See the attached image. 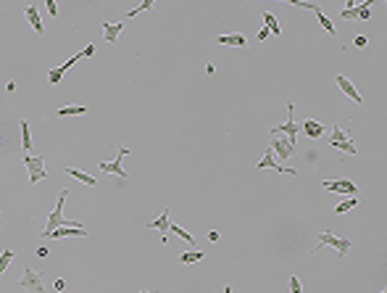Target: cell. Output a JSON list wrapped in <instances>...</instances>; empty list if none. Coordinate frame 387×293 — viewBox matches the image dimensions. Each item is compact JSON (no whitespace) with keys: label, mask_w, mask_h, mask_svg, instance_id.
<instances>
[{"label":"cell","mask_w":387,"mask_h":293,"mask_svg":"<svg viewBox=\"0 0 387 293\" xmlns=\"http://www.w3.org/2000/svg\"><path fill=\"white\" fill-rule=\"evenodd\" d=\"M66 198H69V188H64V190L58 193L56 209L48 214V222H45L42 238H48V233H53V230H58V227H85V225H79V222H74V219H66V217H64V204H66Z\"/></svg>","instance_id":"obj_1"},{"label":"cell","mask_w":387,"mask_h":293,"mask_svg":"<svg viewBox=\"0 0 387 293\" xmlns=\"http://www.w3.org/2000/svg\"><path fill=\"white\" fill-rule=\"evenodd\" d=\"M324 246H329V249H335V254L343 259V256H348V251L353 249V243L348 240V238H337V235H332L329 230H321V235H319V240H316V251H321Z\"/></svg>","instance_id":"obj_2"},{"label":"cell","mask_w":387,"mask_h":293,"mask_svg":"<svg viewBox=\"0 0 387 293\" xmlns=\"http://www.w3.org/2000/svg\"><path fill=\"white\" fill-rule=\"evenodd\" d=\"M19 285H21V290H26V293H48L42 272H37V270H32V267H26V270L21 272Z\"/></svg>","instance_id":"obj_3"},{"label":"cell","mask_w":387,"mask_h":293,"mask_svg":"<svg viewBox=\"0 0 387 293\" xmlns=\"http://www.w3.org/2000/svg\"><path fill=\"white\" fill-rule=\"evenodd\" d=\"M24 166L29 172V185H37L42 180H48V169H45L42 156H24Z\"/></svg>","instance_id":"obj_4"},{"label":"cell","mask_w":387,"mask_h":293,"mask_svg":"<svg viewBox=\"0 0 387 293\" xmlns=\"http://www.w3.org/2000/svg\"><path fill=\"white\" fill-rule=\"evenodd\" d=\"M127 153H129V148H127V145H121V148H119V156H116L114 161H100V164H98V169H100L103 175H116L119 180H129L127 169L121 166V159L127 156Z\"/></svg>","instance_id":"obj_5"},{"label":"cell","mask_w":387,"mask_h":293,"mask_svg":"<svg viewBox=\"0 0 387 293\" xmlns=\"http://www.w3.org/2000/svg\"><path fill=\"white\" fill-rule=\"evenodd\" d=\"M287 111H290L287 121H285V125H277V127L271 130V135H285L287 140H290V145L295 148V145H298V132H300V125H295V119H292V103H290V101H287Z\"/></svg>","instance_id":"obj_6"},{"label":"cell","mask_w":387,"mask_h":293,"mask_svg":"<svg viewBox=\"0 0 387 293\" xmlns=\"http://www.w3.org/2000/svg\"><path fill=\"white\" fill-rule=\"evenodd\" d=\"M292 6H298V8H308V11H314L316 13V19H319V24H321V29H324V32H329L332 37L337 35V27L332 24V19L327 16V13H324L316 3H306V0H292Z\"/></svg>","instance_id":"obj_7"},{"label":"cell","mask_w":387,"mask_h":293,"mask_svg":"<svg viewBox=\"0 0 387 293\" xmlns=\"http://www.w3.org/2000/svg\"><path fill=\"white\" fill-rule=\"evenodd\" d=\"M321 188L324 190H329V193H348V196H358V188H355V182L343 177V180H324L321 182Z\"/></svg>","instance_id":"obj_8"},{"label":"cell","mask_w":387,"mask_h":293,"mask_svg":"<svg viewBox=\"0 0 387 293\" xmlns=\"http://www.w3.org/2000/svg\"><path fill=\"white\" fill-rule=\"evenodd\" d=\"M269 148H271V153H274V156L280 159V161H287L292 153H295V148L290 145V140H287L285 135H274V140H271Z\"/></svg>","instance_id":"obj_9"},{"label":"cell","mask_w":387,"mask_h":293,"mask_svg":"<svg viewBox=\"0 0 387 293\" xmlns=\"http://www.w3.org/2000/svg\"><path fill=\"white\" fill-rule=\"evenodd\" d=\"M79 58H85V53H82V51H79V53H74V56H71L69 61H64V64H61V66L50 69V71H48V82H50V85L56 87V85H58L61 80H64V74H66V71H69V69H71V66L76 64V61H79Z\"/></svg>","instance_id":"obj_10"},{"label":"cell","mask_w":387,"mask_h":293,"mask_svg":"<svg viewBox=\"0 0 387 293\" xmlns=\"http://www.w3.org/2000/svg\"><path fill=\"white\" fill-rule=\"evenodd\" d=\"M337 87H340V92H343V95L345 98H350L353 103H364V95H361V92H358V87H355L350 80H348V77L345 74H337Z\"/></svg>","instance_id":"obj_11"},{"label":"cell","mask_w":387,"mask_h":293,"mask_svg":"<svg viewBox=\"0 0 387 293\" xmlns=\"http://www.w3.org/2000/svg\"><path fill=\"white\" fill-rule=\"evenodd\" d=\"M169 227H172V217H169V209L161 211L158 219H150L148 222V230H158V235L163 243H169Z\"/></svg>","instance_id":"obj_12"},{"label":"cell","mask_w":387,"mask_h":293,"mask_svg":"<svg viewBox=\"0 0 387 293\" xmlns=\"http://www.w3.org/2000/svg\"><path fill=\"white\" fill-rule=\"evenodd\" d=\"M258 169H277V172H282V175H298L295 169H287V166H280V164H277V159H274L271 148H266V153H264V156H261V161H258Z\"/></svg>","instance_id":"obj_13"},{"label":"cell","mask_w":387,"mask_h":293,"mask_svg":"<svg viewBox=\"0 0 387 293\" xmlns=\"http://www.w3.org/2000/svg\"><path fill=\"white\" fill-rule=\"evenodd\" d=\"M300 132H306V137H311V140H319L324 135V125L316 119H303L300 121Z\"/></svg>","instance_id":"obj_14"},{"label":"cell","mask_w":387,"mask_h":293,"mask_svg":"<svg viewBox=\"0 0 387 293\" xmlns=\"http://www.w3.org/2000/svg\"><path fill=\"white\" fill-rule=\"evenodd\" d=\"M213 42H216V45H232V48H245L247 37H245L242 32H232V35H219Z\"/></svg>","instance_id":"obj_15"},{"label":"cell","mask_w":387,"mask_h":293,"mask_svg":"<svg viewBox=\"0 0 387 293\" xmlns=\"http://www.w3.org/2000/svg\"><path fill=\"white\" fill-rule=\"evenodd\" d=\"M24 16H26V21H29V24H32V29H35L37 35H42V32H45V24H42V19H40V11H37V6H26Z\"/></svg>","instance_id":"obj_16"},{"label":"cell","mask_w":387,"mask_h":293,"mask_svg":"<svg viewBox=\"0 0 387 293\" xmlns=\"http://www.w3.org/2000/svg\"><path fill=\"white\" fill-rule=\"evenodd\" d=\"M48 238H87V230L85 227H69V230L58 227L53 233H48Z\"/></svg>","instance_id":"obj_17"},{"label":"cell","mask_w":387,"mask_h":293,"mask_svg":"<svg viewBox=\"0 0 387 293\" xmlns=\"http://www.w3.org/2000/svg\"><path fill=\"white\" fill-rule=\"evenodd\" d=\"M127 27V21H119V24H108L103 21V35H105V42H119V35H121V29Z\"/></svg>","instance_id":"obj_18"},{"label":"cell","mask_w":387,"mask_h":293,"mask_svg":"<svg viewBox=\"0 0 387 293\" xmlns=\"http://www.w3.org/2000/svg\"><path fill=\"white\" fill-rule=\"evenodd\" d=\"M66 175H71L74 180H79V182L90 185V188H98V180L92 177V175H87V172H82V169H76V166H66Z\"/></svg>","instance_id":"obj_19"},{"label":"cell","mask_w":387,"mask_h":293,"mask_svg":"<svg viewBox=\"0 0 387 293\" xmlns=\"http://www.w3.org/2000/svg\"><path fill=\"white\" fill-rule=\"evenodd\" d=\"M329 145L335 148V151H340V153H345V156H355V153H358V148H355V143L350 140H329Z\"/></svg>","instance_id":"obj_20"},{"label":"cell","mask_w":387,"mask_h":293,"mask_svg":"<svg viewBox=\"0 0 387 293\" xmlns=\"http://www.w3.org/2000/svg\"><path fill=\"white\" fill-rule=\"evenodd\" d=\"M261 19H264L266 29H269V32H271L274 37H280V35H282V29H280V21H277V16H274V13L264 11V13H261Z\"/></svg>","instance_id":"obj_21"},{"label":"cell","mask_w":387,"mask_h":293,"mask_svg":"<svg viewBox=\"0 0 387 293\" xmlns=\"http://www.w3.org/2000/svg\"><path fill=\"white\" fill-rule=\"evenodd\" d=\"M19 127H21V148L26 151V156H29V148H32V130H29V121H26V119L19 121Z\"/></svg>","instance_id":"obj_22"},{"label":"cell","mask_w":387,"mask_h":293,"mask_svg":"<svg viewBox=\"0 0 387 293\" xmlns=\"http://www.w3.org/2000/svg\"><path fill=\"white\" fill-rule=\"evenodd\" d=\"M206 259V251H200V249H192V251H184L179 256L182 264H198V261H203Z\"/></svg>","instance_id":"obj_23"},{"label":"cell","mask_w":387,"mask_h":293,"mask_svg":"<svg viewBox=\"0 0 387 293\" xmlns=\"http://www.w3.org/2000/svg\"><path fill=\"white\" fill-rule=\"evenodd\" d=\"M355 206H358V196H350L348 198V201H343V204H337L332 211H335V217H343V214H348L350 209H355Z\"/></svg>","instance_id":"obj_24"},{"label":"cell","mask_w":387,"mask_h":293,"mask_svg":"<svg viewBox=\"0 0 387 293\" xmlns=\"http://www.w3.org/2000/svg\"><path fill=\"white\" fill-rule=\"evenodd\" d=\"M82 114H87V106H64V109H58L56 111V116H82Z\"/></svg>","instance_id":"obj_25"},{"label":"cell","mask_w":387,"mask_h":293,"mask_svg":"<svg viewBox=\"0 0 387 293\" xmlns=\"http://www.w3.org/2000/svg\"><path fill=\"white\" fill-rule=\"evenodd\" d=\"M169 230H172V233H174L177 238H182V240H187V243L192 246V249H195V235L190 233V230H184L182 225H174V222H172V227H169Z\"/></svg>","instance_id":"obj_26"},{"label":"cell","mask_w":387,"mask_h":293,"mask_svg":"<svg viewBox=\"0 0 387 293\" xmlns=\"http://www.w3.org/2000/svg\"><path fill=\"white\" fill-rule=\"evenodd\" d=\"M13 259H16V254H13L11 249H3V251H0V277H3V272L11 267Z\"/></svg>","instance_id":"obj_27"},{"label":"cell","mask_w":387,"mask_h":293,"mask_svg":"<svg viewBox=\"0 0 387 293\" xmlns=\"http://www.w3.org/2000/svg\"><path fill=\"white\" fill-rule=\"evenodd\" d=\"M153 6H156V3H153V0H143V3L140 6H134L129 13H127V19H124V21H129V19H134L137 16V13H143V11H150Z\"/></svg>","instance_id":"obj_28"},{"label":"cell","mask_w":387,"mask_h":293,"mask_svg":"<svg viewBox=\"0 0 387 293\" xmlns=\"http://www.w3.org/2000/svg\"><path fill=\"white\" fill-rule=\"evenodd\" d=\"M290 293H303V283H300V277H295V275L290 277Z\"/></svg>","instance_id":"obj_29"},{"label":"cell","mask_w":387,"mask_h":293,"mask_svg":"<svg viewBox=\"0 0 387 293\" xmlns=\"http://www.w3.org/2000/svg\"><path fill=\"white\" fill-rule=\"evenodd\" d=\"M353 45H355V48H366L369 37H366V35H355V37H353Z\"/></svg>","instance_id":"obj_30"},{"label":"cell","mask_w":387,"mask_h":293,"mask_svg":"<svg viewBox=\"0 0 387 293\" xmlns=\"http://www.w3.org/2000/svg\"><path fill=\"white\" fill-rule=\"evenodd\" d=\"M340 19H345V21H355V8H345L343 13H340Z\"/></svg>","instance_id":"obj_31"},{"label":"cell","mask_w":387,"mask_h":293,"mask_svg":"<svg viewBox=\"0 0 387 293\" xmlns=\"http://www.w3.org/2000/svg\"><path fill=\"white\" fill-rule=\"evenodd\" d=\"M53 290H56V293H64V290H66V280H64V277H58V280L53 283Z\"/></svg>","instance_id":"obj_32"},{"label":"cell","mask_w":387,"mask_h":293,"mask_svg":"<svg viewBox=\"0 0 387 293\" xmlns=\"http://www.w3.org/2000/svg\"><path fill=\"white\" fill-rule=\"evenodd\" d=\"M45 8H48V13H50V16H56V13H58V6H56V0H45Z\"/></svg>","instance_id":"obj_33"},{"label":"cell","mask_w":387,"mask_h":293,"mask_svg":"<svg viewBox=\"0 0 387 293\" xmlns=\"http://www.w3.org/2000/svg\"><path fill=\"white\" fill-rule=\"evenodd\" d=\"M269 35H271V32H269V29L264 27V29H258V35H256V40H258V42H264V40H269Z\"/></svg>","instance_id":"obj_34"},{"label":"cell","mask_w":387,"mask_h":293,"mask_svg":"<svg viewBox=\"0 0 387 293\" xmlns=\"http://www.w3.org/2000/svg\"><path fill=\"white\" fill-rule=\"evenodd\" d=\"M208 240H211V243H219V240H222V235L216 233V230H208Z\"/></svg>","instance_id":"obj_35"},{"label":"cell","mask_w":387,"mask_h":293,"mask_svg":"<svg viewBox=\"0 0 387 293\" xmlns=\"http://www.w3.org/2000/svg\"><path fill=\"white\" fill-rule=\"evenodd\" d=\"M82 53H85V56H87V58H90V56H95V45H87V48H85V51H82Z\"/></svg>","instance_id":"obj_36"},{"label":"cell","mask_w":387,"mask_h":293,"mask_svg":"<svg viewBox=\"0 0 387 293\" xmlns=\"http://www.w3.org/2000/svg\"><path fill=\"white\" fill-rule=\"evenodd\" d=\"M35 254H37V256H48V254H50V251H48V249H45V246H40V249H37V251H35Z\"/></svg>","instance_id":"obj_37"},{"label":"cell","mask_w":387,"mask_h":293,"mask_svg":"<svg viewBox=\"0 0 387 293\" xmlns=\"http://www.w3.org/2000/svg\"><path fill=\"white\" fill-rule=\"evenodd\" d=\"M0 225H3V209H0Z\"/></svg>","instance_id":"obj_38"},{"label":"cell","mask_w":387,"mask_h":293,"mask_svg":"<svg viewBox=\"0 0 387 293\" xmlns=\"http://www.w3.org/2000/svg\"><path fill=\"white\" fill-rule=\"evenodd\" d=\"M140 293H153V290H148V288H143V290H140Z\"/></svg>","instance_id":"obj_39"}]
</instances>
